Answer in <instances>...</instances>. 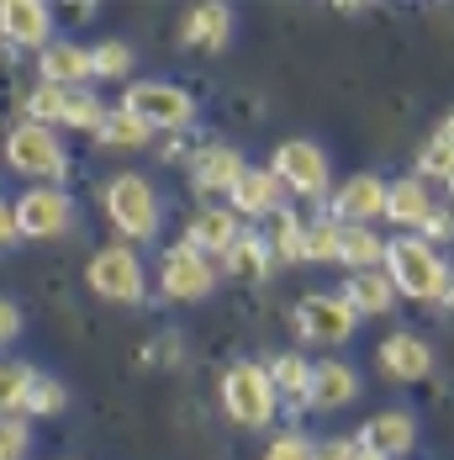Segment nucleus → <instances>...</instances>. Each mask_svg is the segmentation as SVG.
Returning a JSON list of instances; mask_svg holds the SVG:
<instances>
[{
	"mask_svg": "<svg viewBox=\"0 0 454 460\" xmlns=\"http://www.w3.org/2000/svg\"><path fill=\"white\" fill-rule=\"evenodd\" d=\"M100 212L122 233V243H148L159 233V196H153V181H143L137 170H122L100 185Z\"/></svg>",
	"mask_w": 454,
	"mask_h": 460,
	"instance_id": "obj_1",
	"label": "nucleus"
},
{
	"mask_svg": "<svg viewBox=\"0 0 454 460\" xmlns=\"http://www.w3.org/2000/svg\"><path fill=\"white\" fill-rule=\"evenodd\" d=\"M386 276L397 286V296H407V302H433V296H444L450 265L439 260V249H433L428 238L402 233V238L386 243Z\"/></svg>",
	"mask_w": 454,
	"mask_h": 460,
	"instance_id": "obj_2",
	"label": "nucleus"
},
{
	"mask_svg": "<svg viewBox=\"0 0 454 460\" xmlns=\"http://www.w3.org/2000/svg\"><path fill=\"white\" fill-rule=\"evenodd\" d=\"M5 164H11V175H22V181H32V185H64L69 181V154H64L58 133L43 128V122H16V128H11V138H5Z\"/></svg>",
	"mask_w": 454,
	"mask_h": 460,
	"instance_id": "obj_3",
	"label": "nucleus"
},
{
	"mask_svg": "<svg viewBox=\"0 0 454 460\" xmlns=\"http://www.w3.org/2000/svg\"><path fill=\"white\" fill-rule=\"evenodd\" d=\"M122 111H133L153 133H185L196 122V95L170 85V80H133L122 91Z\"/></svg>",
	"mask_w": 454,
	"mask_h": 460,
	"instance_id": "obj_4",
	"label": "nucleus"
},
{
	"mask_svg": "<svg viewBox=\"0 0 454 460\" xmlns=\"http://www.w3.org/2000/svg\"><path fill=\"white\" fill-rule=\"evenodd\" d=\"M275 381L270 366H254V360H238V366L223 376V413L243 429H265L275 418Z\"/></svg>",
	"mask_w": 454,
	"mask_h": 460,
	"instance_id": "obj_5",
	"label": "nucleus"
},
{
	"mask_svg": "<svg viewBox=\"0 0 454 460\" xmlns=\"http://www.w3.org/2000/svg\"><path fill=\"white\" fill-rule=\"evenodd\" d=\"M85 280H91L95 296H106V302H117V307H133L143 302V260H137L133 243H106V249H95L91 265H85Z\"/></svg>",
	"mask_w": 454,
	"mask_h": 460,
	"instance_id": "obj_6",
	"label": "nucleus"
},
{
	"mask_svg": "<svg viewBox=\"0 0 454 460\" xmlns=\"http://www.w3.org/2000/svg\"><path fill=\"white\" fill-rule=\"evenodd\" d=\"M270 170L285 181V190H296V196H307V201L327 196V185H333V164H327V154H322L312 138H285V143H275Z\"/></svg>",
	"mask_w": 454,
	"mask_h": 460,
	"instance_id": "obj_7",
	"label": "nucleus"
},
{
	"mask_svg": "<svg viewBox=\"0 0 454 460\" xmlns=\"http://www.w3.org/2000/svg\"><path fill=\"white\" fill-rule=\"evenodd\" d=\"M159 291H164L170 302H206V296L217 291V265L180 238V243L164 249V260H159Z\"/></svg>",
	"mask_w": 454,
	"mask_h": 460,
	"instance_id": "obj_8",
	"label": "nucleus"
},
{
	"mask_svg": "<svg viewBox=\"0 0 454 460\" xmlns=\"http://www.w3.org/2000/svg\"><path fill=\"white\" fill-rule=\"evenodd\" d=\"M11 207H16L22 238H58L74 228V201L64 185H27Z\"/></svg>",
	"mask_w": 454,
	"mask_h": 460,
	"instance_id": "obj_9",
	"label": "nucleus"
},
{
	"mask_svg": "<svg viewBox=\"0 0 454 460\" xmlns=\"http://www.w3.org/2000/svg\"><path fill=\"white\" fill-rule=\"evenodd\" d=\"M354 323H360V313L344 296L312 291V296L296 302V333L312 339V344H344V339H354Z\"/></svg>",
	"mask_w": 454,
	"mask_h": 460,
	"instance_id": "obj_10",
	"label": "nucleus"
},
{
	"mask_svg": "<svg viewBox=\"0 0 454 460\" xmlns=\"http://www.w3.org/2000/svg\"><path fill=\"white\" fill-rule=\"evenodd\" d=\"M386 196H391V181H380V175H349V181L333 190V223H344V228H370L375 217H386Z\"/></svg>",
	"mask_w": 454,
	"mask_h": 460,
	"instance_id": "obj_11",
	"label": "nucleus"
},
{
	"mask_svg": "<svg viewBox=\"0 0 454 460\" xmlns=\"http://www.w3.org/2000/svg\"><path fill=\"white\" fill-rule=\"evenodd\" d=\"M249 175V164H243V154L238 148H227V143H206V148H196L190 154V185L201 190V196H232V185Z\"/></svg>",
	"mask_w": 454,
	"mask_h": 460,
	"instance_id": "obj_12",
	"label": "nucleus"
},
{
	"mask_svg": "<svg viewBox=\"0 0 454 460\" xmlns=\"http://www.w3.org/2000/svg\"><path fill=\"white\" fill-rule=\"evenodd\" d=\"M0 32H5L11 48H38V53L48 43H58L53 38V11L43 0H5L0 5Z\"/></svg>",
	"mask_w": 454,
	"mask_h": 460,
	"instance_id": "obj_13",
	"label": "nucleus"
},
{
	"mask_svg": "<svg viewBox=\"0 0 454 460\" xmlns=\"http://www.w3.org/2000/svg\"><path fill=\"white\" fill-rule=\"evenodd\" d=\"M85 80H95L91 48H80L74 38H58L38 53V85H64V91H85Z\"/></svg>",
	"mask_w": 454,
	"mask_h": 460,
	"instance_id": "obj_14",
	"label": "nucleus"
},
{
	"mask_svg": "<svg viewBox=\"0 0 454 460\" xmlns=\"http://www.w3.org/2000/svg\"><path fill=\"white\" fill-rule=\"evenodd\" d=\"M375 366L386 370L391 381H428L433 376V349L417 333H386L375 349Z\"/></svg>",
	"mask_w": 454,
	"mask_h": 460,
	"instance_id": "obj_15",
	"label": "nucleus"
},
{
	"mask_svg": "<svg viewBox=\"0 0 454 460\" xmlns=\"http://www.w3.org/2000/svg\"><path fill=\"white\" fill-rule=\"evenodd\" d=\"M360 397V370L349 360H318L312 366V392H307V408L333 413V408H349Z\"/></svg>",
	"mask_w": 454,
	"mask_h": 460,
	"instance_id": "obj_16",
	"label": "nucleus"
},
{
	"mask_svg": "<svg viewBox=\"0 0 454 460\" xmlns=\"http://www.w3.org/2000/svg\"><path fill=\"white\" fill-rule=\"evenodd\" d=\"M360 445H364V450H380L386 460L407 456L412 445H417V418H412L407 408H386V413L364 418V429H360Z\"/></svg>",
	"mask_w": 454,
	"mask_h": 460,
	"instance_id": "obj_17",
	"label": "nucleus"
},
{
	"mask_svg": "<svg viewBox=\"0 0 454 460\" xmlns=\"http://www.w3.org/2000/svg\"><path fill=\"white\" fill-rule=\"evenodd\" d=\"M439 212V201H433V190L423 175H402V181H391V196H386V217L397 223L402 233H423V223Z\"/></svg>",
	"mask_w": 454,
	"mask_h": 460,
	"instance_id": "obj_18",
	"label": "nucleus"
},
{
	"mask_svg": "<svg viewBox=\"0 0 454 460\" xmlns=\"http://www.w3.org/2000/svg\"><path fill=\"white\" fill-rule=\"evenodd\" d=\"M227 201H232L238 217H275V212H285V181L275 170H249L243 181L232 185Z\"/></svg>",
	"mask_w": 454,
	"mask_h": 460,
	"instance_id": "obj_19",
	"label": "nucleus"
},
{
	"mask_svg": "<svg viewBox=\"0 0 454 460\" xmlns=\"http://www.w3.org/2000/svg\"><path fill=\"white\" fill-rule=\"evenodd\" d=\"M238 238H243V233H238V212H232V207H201V212L185 223V243L201 249L206 260H212V254H227Z\"/></svg>",
	"mask_w": 454,
	"mask_h": 460,
	"instance_id": "obj_20",
	"label": "nucleus"
},
{
	"mask_svg": "<svg viewBox=\"0 0 454 460\" xmlns=\"http://www.w3.org/2000/svg\"><path fill=\"white\" fill-rule=\"evenodd\" d=\"M180 38H185L190 48H201V53H223L227 38H232V5H223V0L190 5V11H185Z\"/></svg>",
	"mask_w": 454,
	"mask_h": 460,
	"instance_id": "obj_21",
	"label": "nucleus"
},
{
	"mask_svg": "<svg viewBox=\"0 0 454 460\" xmlns=\"http://www.w3.org/2000/svg\"><path fill=\"white\" fill-rule=\"evenodd\" d=\"M360 318H386L391 307H397V286L386 270H364V276H349L344 280V291H338Z\"/></svg>",
	"mask_w": 454,
	"mask_h": 460,
	"instance_id": "obj_22",
	"label": "nucleus"
},
{
	"mask_svg": "<svg viewBox=\"0 0 454 460\" xmlns=\"http://www.w3.org/2000/svg\"><path fill=\"white\" fill-rule=\"evenodd\" d=\"M38 386H43V370H32L27 360H5L0 370V408L5 418H32V397H38Z\"/></svg>",
	"mask_w": 454,
	"mask_h": 460,
	"instance_id": "obj_23",
	"label": "nucleus"
},
{
	"mask_svg": "<svg viewBox=\"0 0 454 460\" xmlns=\"http://www.w3.org/2000/svg\"><path fill=\"white\" fill-rule=\"evenodd\" d=\"M223 265H227V276H238V280H265L275 265V249L265 243V233H243L223 254Z\"/></svg>",
	"mask_w": 454,
	"mask_h": 460,
	"instance_id": "obj_24",
	"label": "nucleus"
},
{
	"mask_svg": "<svg viewBox=\"0 0 454 460\" xmlns=\"http://www.w3.org/2000/svg\"><path fill=\"white\" fill-rule=\"evenodd\" d=\"M338 265H349V276H364V270H386V238H375V228H344Z\"/></svg>",
	"mask_w": 454,
	"mask_h": 460,
	"instance_id": "obj_25",
	"label": "nucleus"
},
{
	"mask_svg": "<svg viewBox=\"0 0 454 460\" xmlns=\"http://www.w3.org/2000/svg\"><path fill=\"white\" fill-rule=\"evenodd\" d=\"M265 243L275 249V260H280V265L307 260V228L296 223V212H291V207H285V212H275V217H265Z\"/></svg>",
	"mask_w": 454,
	"mask_h": 460,
	"instance_id": "obj_26",
	"label": "nucleus"
},
{
	"mask_svg": "<svg viewBox=\"0 0 454 460\" xmlns=\"http://www.w3.org/2000/svg\"><path fill=\"white\" fill-rule=\"evenodd\" d=\"M270 381H275L280 397H291V402L307 408V392H312V360H301L296 349H285V355H275L270 360Z\"/></svg>",
	"mask_w": 454,
	"mask_h": 460,
	"instance_id": "obj_27",
	"label": "nucleus"
},
{
	"mask_svg": "<svg viewBox=\"0 0 454 460\" xmlns=\"http://www.w3.org/2000/svg\"><path fill=\"white\" fill-rule=\"evenodd\" d=\"M95 138L106 143V148H143V143L153 138V128H148V122H137L133 111H122V106H117V111L100 122V133H95Z\"/></svg>",
	"mask_w": 454,
	"mask_h": 460,
	"instance_id": "obj_28",
	"label": "nucleus"
},
{
	"mask_svg": "<svg viewBox=\"0 0 454 460\" xmlns=\"http://www.w3.org/2000/svg\"><path fill=\"white\" fill-rule=\"evenodd\" d=\"M69 95L64 85H38V91L27 95V122H43V128H64V117H69Z\"/></svg>",
	"mask_w": 454,
	"mask_h": 460,
	"instance_id": "obj_29",
	"label": "nucleus"
},
{
	"mask_svg": "<svg viewBox=\"0 0 454 460\" xmlns=\"http://www.w3.org/2000/svg\"><path fill=\"white\" fill-rule=\"evenodd\" d=\"M91 69L95 80H122V75H133V48L122 43V38H100L91 48Z\"/></svg>",
	"mask_w": 454,
	"mask_h": 460,
	"instance_id": "obj_30",
	"label": "nucleus"
},
{
	"mask_svg": "<svg viewBox=\"0 0 454 460\" xmlns=\"http://www.w3.org/2000/svg\"><path fill=\"white\" fill-rule=\"evenodd\" d=\"M417 175H423V181H444L450 185L454 181V143H444L439 133H433V138L417 148Z\"/></svg>",
	"mask_w": 454,
	"mask_h": 460,
	"instance_id": "obj_31",
	"label": "nucleus"
},
{
	"mask_svg": "<svg viewBox=\"0 0 454 460\" xmlns=\"http://www.w3.org/2000/svg\"><path fill=\"white\" fill-rule=\"evenodd\" d=\"M338 249H344V223H318V228H307V260H312V265L338 260Z\"/></svg>",
	"mask_w": 454,
	"mask_h": 460,
	"instance_id": "obj_32",
	"label": "nucleus"
},
{
	"mask_svg": "<svg viewBox=\"0 0 454 460\" xmlns=\"http://www.w3.org/2000/svg\"><path fill=\"white\" fill-rule=\"evenodd\" d=\"M318 456V445L301 434V429H285V434H275L270 450H265V460H312Z\"/></svg>",
	"mask_w": 454,
	"mask_h": 460,
	"instance_id": "obj_33",
	"label": "nucleus"
},
{
	"mask_svg": "<svg viewBox=\"0 0 454 460\" xmlns=\"http://www.w3.org/2000/svg\"><path fill=\"white\" fill-rule=\"evenodd\" d=\"M64 408H69V386L53 381V376H43V386H38V397H32V418H58Z\"/></svg>",
	"mask_w": 454,
	"mask_h": 460,
	"instance_id": "obj_34",
	"label": "nucleus"
},
{
	"mask_svg": "<svg viewBox=\"0 0 454 460\" xmlns=\"http://www.w3.org/2000/svg\"><path fill=\"white\" fill-rule=\"evenodd\" d=\"M27 445H32L27 418H5L0 423V460H27Z\"/></svg>",
	"mask_w": 454,
	"mask_h": 460,
	"instance_id": "obj_35",
	"label": "nucleus"
},
{
	"mask_svg": "<svg viewBox=\"0 0 454 460\" xmlns=\"http://www.w3.org/2000/svg\"><path fill=\"white\" fill-rule=\"evenodd\" d=\"M417 238H428L433 249H439V243H454V212H450V207H439V212L423 223V233H417Z\"/></svg>",
	"mask_w": 454,
	"mask_h": 460,
	"instance_id": "obj_36",
	"label": "nucleus"
},
{
	"mask_svg": "<svg viewBox=\"0 0 454 460\" xmlns=\"http://www.w3.org/2000/svg\"><path fill=\"white\" fill-rule=\"evenodd\" d=\"M0 243L16 249L22 243V223H16V207H0Z\"/></svg>",
	"mask_w": 454,
	"mask_h": 460,
	"instance_id": "obj_37",
	"label": "nucleus"
},
{
	"mask_svg": "<svg viewBox=\"0 0 454 460\" xmlns=\"http://www.w3.org/2000/svg\"><path fill=\"white\" fill-rule=\"evenodd\" d=\"M0 339H5V344H11V339H22V307H16V302H5V307H0Z\"/></svg>",
	"mask_w": 454,
	"mask_h": 460,
	"instance_id": "obj_38",
	"label": "nucleus"
},
{
	"mask_svg": "<svg viewBox=\"0 0 454 460\" xmlns=\"http://www.w3.org/2000/svg\"><path fill=\"white\" fill-rule=\"evenodd\" d=\"M349 456H354V439H327V445H318L312 460H349Z\"/></svg>",
	"mask_w": 454,
	"mask_h": 460,
	"instance_id": "obj_39",
	"label": "nucleus"
},
{
	"mask_svg": "<svg viewBox=\"0 0 454 460\" xmlns=\"http://www.w3.org/2000/svg\"><path fill=\"white\" fill-rule=\"evenodd\" d=\"M439 138H444V143H454V106L444 111V117H439Z\"/></svg>",
	"mask_w": 454,
	"mask_h": 460,
	"instance_id": "obj_40",
	"label": "nucleus"
},
{
	"mask_svg": "<svg viewBox=\"0 0 454 460\" xmlns=\"http://www.w3.org/2000/svg\"><path fill=\"white\" fill-rule=\"evenodd\" d=\"M349 460H386V456H380V450H364L360 439H354V456H349Z\"/></svg>",
	"mask_w": 454,
	"mask_h": 460,
	"instance_id": "obj_41",
	"label": "nucleus"
},
{
	"mask_svg": "<svg viewBox=\"0 0 454 460\" xmlns=\"http://www.w3.org/2000/svg\"><path fill=\"white\" fill-rule=\"evenodd\" d=\"M444 302H450V313H454V265H450V276H444Z\"/></svg>",
	"mask_w": 454,
	"mask_h": 460,
	"instance_id": "obj_42",
	"label": "nucleus"
},
{
	"mask_svg": "<svg viewBox=\"0 0 454 460\" xmlns=\"http://www.w3.org/2000/svg\"><path fill=\"white\" fill-rule=\"evenodd\" d=\"M450 196H454V181H450Z\"/></svg>",
	"mask_w": 454,
	"mask_h": 460,
	"instance_id": "obj_43",
	"label": "nucleus"
}]
</instances>
